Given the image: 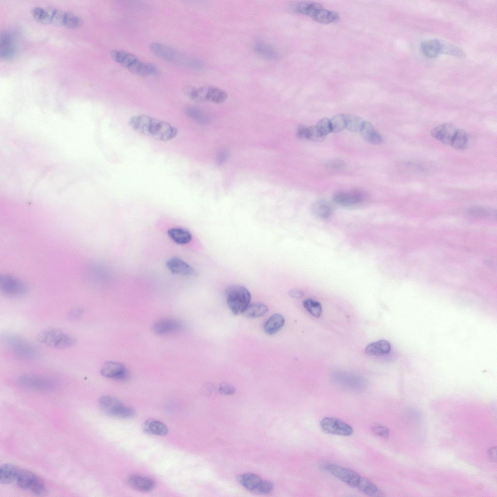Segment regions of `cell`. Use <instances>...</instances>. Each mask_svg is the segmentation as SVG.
<instances>
[{"mask_svg": "<svg viewBox=\"0 0 497 497\" xmlns=\"http://www.w3.org/2000/svg\"><path fill=\"white\" fill-rule=\"evenodd\" d=\"M254 50L257 54L265 58L272 59L278 56V53L275 49L271 45L264 42H256L254 45Z\"/></svg>", "mask_w": 497, "mask_h": 497, "instance_id": "obj_34", "label": "cell"}, {"mask_svg": "<svg viewBox=\"0 0 497 497\" xmlns=\"http://www.w3.org/2000/svg\"><path fill=\"white\" fill-rule=\"evenodd\" d=\"M4 343L18 357L26 359H34L39 356L37 347L23 337L13 333L3 336Z\"/></svg>", "mask_w": 497, "mask_h": 497, "instance_id": "obj_6", "label": "cell"}, {"mask_svg": "<svg viewBox=\"0 0 497 497\" xmlns=\"http://www.w3.org/2000/svg\"><path fill=\"white\" fill-rule=\"evenodd\" d=\"M468 213L477 217H486L494 214L492 210L480 206H475L470 208Z\"/></svg>", "mask_w": 497, "mask_h": 497, "instance_id": "obj_41", "label": "cell"}, {"mask_svg": "<svg viewBox=\"0 0 497 497\" xmlns=\"http://www.w3.org/2000/svg\"><path fill=\"white\" fill-rule=\"evenodd\" d=\"M363 138L372 144H379L382 142L381 135L375 130L371 123L364 121L360 131Z\"/></svg>", "mask_w": 497, "mask_h": 497, "instance_id": "obj_23", "label": "cell"}, {"mask_svg": "<svg viewBox=\"0 0 497 497\" xmlns=\"http://www.w3.org/2000/svg\"><path fill=\"white\" fill-rule=\"evenodd\" d=\"M143 429L147 433L154 435L164 436L168 432L166 426L156 419H149L143 424Z\"/></svg>", "mask_w": 497, "mask_h": 497, "instance_id": "obj_29", "label": "cell"}, {"mask_svg": "<svg viewBox=\"0 0 497 497\" xmlns=\"http://www.w3.org/2000/svg\"><path fill=\"white\" fill-rule=\"evenodd\" d=\"M19 471V469L13 464H3L0 468V482L6 484L13 482L17 480Z\"/></svg>", "mask_w": 497, "mask_h": 497, "instance_id": "obj_28", "label": "cell"}, {"mask_svg": "<svg viewBox=\"0 0 497 497\" xmlns=\"http://www.w3.org/2000/svg\"><path fill=\"white\" fill-rule=\"evenodd\" d=\"M308 127L303 125H299L297 130V136L300 139H307Z\"/></svg>", "mask_w": 497, "mask_h": 497, "instance_id": "obj_49", "label": "cell"}, {"mask_svg": "<svg viewBox=\"0 0 497 497\" xmlns=\"http://www.w3.org/2000/svg\"><path fill=\"white\" fill-rule=\"evenodd\" d=\"M274 488L273 483L268 480H261L259 485L255 489L258 493L267 494L271 493Z\"/></svg>", "mask_w": 497, "mask_h": 497, "instance_id": "obj_44", "label": "cell"}, {"mask_svg": "<svg viewBox=\"0 0 497 497\" xmlns=\"http://www.w3.org/2000/svg\"><path fill=\"white\" fill-rule=\"evenodd\" d=\"M289 295L294 298H299L302 297L303 293L298 290H292L289 292Z\"/></svg>", "mask_w": 497, "mask_h": 497, "instance_id": "obj_51", "label": "cell"}, {"mask_svg": "<svg viewBox=\"0 0 497 497\" xmlns=\"http://www.w3.org/2000/svg\"><path fill=\"white\" fill-rule=\"evenodd\" d=\"M17 481L20 488L30 490L35 494L43 495L46 492V486L43 480L30 470H20Z\"/></svg>", "mask_w": 497, "mask_h": 497, "instance_id": "obj_10", "label": "cell"}, {"mask_svg": "<svg viewBox=\"0 0 497 497\" xmlns=\"http://www.w3.org/2000/svg\"><path fill=\"white\" fill-rule=\"evenodd\" d=\"M110 55L116 62L136 74L148 76L154 75L158 72L155 65L142 62L129 52L114 50L111 51Z\"/></svg>", "mask_w": 497, "mask_h": 497, "instance_id": "obj_3", "label": "cell"}, {"mask_svg": "<svg viewBox=\"0 0 497 497\" xmlns=\"http://www.w3.org/2000/svg\"><path fill=\"white\" fill-rule=\"evenodd\" d=\"M468 136L463 130L457 129L452 139L450 145L456 149H464L467 143Z\"/></svg>", "mask_w": 497, "mask_h": 497, "instance_id": "obj_38", "label": "cell"}, {"mask_svg": "<svg viewBox=\"0 0 497 497\" xmlns=\"http://www.w3.org/2000/svg\"><path fill=\"white\" fill-rule=\"evenodd\" d=\"M100 371L103 377L115 380L123 381L129 377L126 367L122 364L114 361L105 363Z\"/></svg>", "mask_w": 497, "mask_h": 497, "instance_id": "obj_16", "label": "cell"}, {"mask_svg": "<svg viewBox=\"0 0 497 497\" xmlns=\"http://www.w3.org/2000/svg\"><path fill=\"white\" fill-rule=\"evenodd\" d=\"M182 328V323L179 320L173 318H162L156 321L153 325V331L159 335L172 333L180 331Z\"/></svg>", "mask_w": 497, "mask_h": 497, "instance_id": "obj_17", "label": "cell"}, {"mask_svg": "<svg viewBox=\"0 0 497 497\" xmlns=\"http://www.w3.org/2000/svg\"><path fill=\"white\" fill-rule=\"evenodd\" d=\"M391 349V346L389 342L385 340H380L367 346L364 353L371 356L383 355L389 353Z\"/></svg>", "mask_w": 497, "mask_h": 497, "instance_id": "obj_24", "label": "cell"}, {"mask_svg": "<svg viewBox=\"0 0 497 497\" xmlns=\"http://www.w3.org/2000/svg\"><path fill=\"white\" fill-rule=\"evenodd\" d=\"M16 36L13 32L6 31L0 36V56L3 59L14 57L17 51Z\"/></svg>", "mask_w": 497, "mask_h": 497, "instance_id": "obj_15", "label": "cell"}, {"mask_svg": "<svg viewBox=\"0 0 497 497\" xmlns=\"http://www.w3.org/2000/svg\"><path fill=\"white\" fill-rule=\"evenodd\" d=\"M38 22L75 28L81 26L83 19L78 15L51 7L35 6L31 11Z\"/></svg>", "mask_w": 497, "mask_h": 497, "instance_id": "obj_2", "label": "cell"}, {"mask_svg": "<svg viewBox=\"0 0 497 497\" xmlns=\"http://www.w3.org/2000/svg\"><path fill=\"white\" fill-rule=\"evenodd\" d=\"M333 200L336 204L344 206L351 207L357 205L362 201L360 194L354 193L339 192L333 197Z\"/></svg>", "mask_w": 497, "mask_h": 497, "instance_id": "obj_22", "label": "cell"}, {"mask_svg": "<svg viewBox=\"0 0 497 497\" xmlns=\"http://www.w3.org/2000/svg\"><path fill=\"white\" fill-rule=\"evenodd\" d=\"M303 306L314 317H318L321 315L322 307L319 302L312 299H307L303 301Z\"/></svg>", "mask_w": 497, "mask_h": 497, "instance_id": "obj_39", "label": "cell"}, {"mask_svg": "<svg viewBox=\"0 0 497 497\" xmlns=\"http://www.w3.org/2000/svg\"><path fill=\"white\" fill-rule=\"evenodd\" d=\"M83 311L81 308H75L68 313V316L71 320H75L79 319L83 316Z\"/></svg>", "mask_w": 497, "mask_h": 497, "instance_id": "obj_48", "label": "cell"}, {"mask_svg": "<svg viewBox=\"0 0 497 497\" xmlns=\"http://www.w3.org/2000/svg\"><path fill=\"white\" fill-rule=\"evenodd\" d=\"M312 18L318 23L329 24L336 22L339 20L340 17L337 12L323 8Z\"/></svg>", "mask_w": 497, "mask_h": 497, "instance_id": "obj_30", "label": "cell"}, {"mask_svg": "<svg viewBox=\"0 0 497 497\" xmlns=\"http://www.w3.org/2000/svg\"><path fill=\"white\" fill-rule=\"evenodd\" d=\"M423 54L428 58H434L440 54L450 55L459 58L465 56L458 47L446 41L433 39L423 41L420 45Z\"/></svg>", "mask_w": 497, "mask_h": 497, "instance_id": "obj_4", "label": "cell"}, {"mask_svg": "<svg viewBox=\"0 0 497 497\" xmlns=\"http://www.w3.org/2000/svg\"><path fill=\"white\" fill-rule=\"evenodd\" d=\"M129 124L137 133L159 141H170L178 134V129L169 122L147 115L132 116Z\"/></svg>", "mask_w": 497, "mask_h": 497, "instance_id": "obj_1", "label": "cell"}, {"mask_svg": "<svg viewBox=\"0 0 497 497\" xmlns=\"http://www.w3.org/2000/svg\"><path fill=\"white\" fill-rule=\"evenodd\" d=\"M229 156L228 150L224 149L221 150L218 154L216 157L217 164L219 166L222 165L227 161Z\"/></svg>", "mask_w": 497, "mask_h": 497, "instance_id": "obj_47", "label": "cell"}, {"mask_svg": "<svg viewBox=\"0 0 497 497\" xmlns=\"http://www.w3.org/2000/svg\"><path fill=\"white\" fill-rule=\"evenodd\" d=\"M371 429L372 432L379 436L386 438L389 436V430L382 425L375 424L371 426Z\"/></svg>", "mask_w": 497, "mask_h": 497, "instance_id": "obj_45", "label": "cell"}, {"mask_svg": "<svg viewBox=\"0 0 497 497\" xmlns=\"http://www.w3.org/2000/svg\"><path fill=\"white\" fill-rule=\"evenodd\" d=\"M322 468L325 471L352 487H357L362 477L351 469L333 464H324Z\"/></svg>", "mask_w": 497, "mask_h": 497, "instance_id": "obj_12", "label": "cell"}, {"mask_svg": "<svg viewBox=\"0 0 497 497\" xmlns=\"http://www.w3.org/2000/svg\"><path fill=\"white\" fill-rule=\"evenodd\" d=\"M238 482L247 489L255 491L261 481L260 477L253 473H245L237 477Z\"/></svg>", "mask_w": 497, "mask_h": 497, "instance_id": "obj_31", "label": "cell"}, {"mask_svg": "<svg viewBox=\"0 0 497 497\" xmlns=\"http://www.w3.org/2000/svg\"><path fill=\"white\" fill-rule=\"evenodd\" d=\"M39 341L49 347L65 348L73 346L76 339L56 328H48L43 330L38 336Z\"/></svg>", "mask_w": 497, "mask_h": 497, "instance_id": "obj_8", "label": "cell"}, {"mask_svg": "<svg viewBox=\"0 0 497 497\" xmlns=\"http://www.w3.org/2000/svg\"><path fill=\"white\" fill-rule=\"evenodd\" d=\"M167 268L173 274L183 276L196 274L195 269L178 257H172L166 263Z\"/></svg>", "mask_w": 497, "mask_h": 497, "instance_id": "obj_19", "label": "cell"}, {"mask_svg": "<svg viewBox=\"0 0 497 497\" xmlns=\"http://www.w3.org/2000/svg\"><path fill=\"white\" fill-rule=\"evenodd\" d=\"M321 429L329 434L348 436L353 432L351 426L335 417H326L320 422Z\"/></svg>", "mask_w": 497, "mask_h": 497, "instance_id": "obj_14", "label": "cell"}, {"mask_svg": "<svg viewBox=\"0 0 497 497\" xmlns=\"http://www.w3.org/2000/svg\"><path fill=\"white\" fill-rule=\"evenodd\" d=\"M226 298L232 312L239 315L243 314L250 304L251 297L249 291L244 286L232 285L226 289Z\"/></svg>", "mask_w": 497, "mask_h": 497, "instance_id": "obj_5", "label": "cell"}, {"mask_svg": "<svg viewBox=\"0 0 497 497\" xmlns=\"http://www.w3.org/2000/svg\"><path fill=\"white\" fill-rule=\"evenodd\" d=\"M312 211L316 216L326 218L331 214V208L330 204L326 201L319 200L315 202L312 207Z\"/></svg>", "mask_w": 497, "mask_h": 497, "instance_id": "obj_36", "label": "cell"}, {"mask_svg": "<svg viewBox=\"0 0 497 497\" xmlns=\"http://www.w3.org/2000/svg\"><path fill=\"white\" fill-rule=\"evenodd\" d=\"M326 136L322 134L316 125L308 127L307 139L314 142H321L325 140Z\"/></svg>", "mask_w": 497, "mask_h": 497, "instance_id": "obj_42", "label": "cell"}, {"mask_svg": "<svg viewBox=\"0 0 497 497\" xmlns=\"http://www.w3.org/2000/svg\"><path fill=\"white\" fill-rule=\"evenodd\" d=\"M168 237L175 243L179 245H185L192 239L191 232L182 228H172L167 231Z\"/></svg>", "mask_w": 497, "mask_h": 497, "instance_id": "obj_25", "label": "cell"}, {"mask_svg": "<svg viewBox=\"0 0 497 497\" xmlns=\"http://www.w3.org/2000/svg\"><path fill=\"white\" fill-rule=\"evenodd\" d=\"M183 90L188 98L197 101H210L220 103L225 101L228 96L225 91L213 86H207L199 88L185 86Z\"/></svg>", "mask_w": 497, "mask_h": 497, "instance_id": "obj_7", "label": "cell"}, {"mask_svg": "<svg viewBox=\"0 0 497 497\" xmlns=\"http://www.w3.org/2000/svg\"><path fill=\"white\" fill-rule=\"evenodd\" d=\"M186 116L198 123L206 124L209 123L210 118L201 110L195 107H188L185 110Z\"/></svg>", "mask_w": 497, "mask_h": 497, "instance_id": "obj_35", "label": "cell"}, {"mask_svg": "<svg viewBox=\"0 0 497 497\" xmlns=\"http://www.w3.org/2000/svg\"><path fill=\"white\" fill-rule=\"evenodd\" d=\"M99 403L102 411L111 416L127 418L134 415V411L132 408L123 405L118 399L111 396L101 397Z\"/></svg>", "mask_w": 497, "mask_h": 497, "instance_id": "obj_9", "label": "cell"}, {"mask_svg": "<svg viewBox=\"0 0 497 497\" xmlns=\"http://www.w3.org/2000/svg\"><path fill=\"white\" fill-rule=\"evenodd\" d=\"M218 391L222 394L232 395L235 392V388L231 384L223 382L219 385Z\"/></svg>", "mask_w": 497, "mask_h": 497, "instance_id": "obj_46", "label": "cell"}, {"mask_svg": "<svg viewBox=\"0 0 497 497\" xmlns=\"http://www.w3.org/2000/svg\"><path fill=\"white\" fill-rule=\"evenodd\" d=\"M151 51L157 56L169 61L180 60L179 54L172 48L158 42H154L150 46Z\"/></svg>", "mask_w": 497, "mask_h": 497, "instance_id": "obj_21", "label": "cell"}, {"mask_svg": "<svg viewBox=\"0 0 497 497\" xmlns=\"http://www.w3.org/2000/svg\"><path fill=\"white\" fill-rule=\"evenodd\" d=\"M268 311V307L265 304L254 303L250 304L243 314L247 317L254 318L264 316Z\"/></svg>", "mask_w": 497, "mask_h": 497, "instance_id": "obj_33", "label": "cell"}, {"mask_svg": "<svg viewBox=\"0 0 497 497\" xmlns=\"http://www.w3.org/2000/svg\"><path fill=\"white\" fill-rule=\"evenodd\" d=\"M322 8L320 4L312 1L300 2L293 7L295 12L312 17Z\"/></svg>", "mask_w": 497, "mask_h": 497, "instance_id": "obj_27", "label": "cell"}, {"mask_svg": "<svg viewBox=\"0 0 497 497\" xmlns=\"http://www.w3.org/2000/svg\"><path fill=\"white\" fill-rule=\"evenodd\" d=\"M332 132L338 133L346 128L345 114H338L330 119Z\"/></svg>", "mask_w": 497, "mask_h": 497, "instance_id": "obj_40", "label": "cell"}, {"mask_svg": "<svg viewBox=\"0 0 497 497\" xmlns=\"http://www.w3.org/2000/svg\"><path fill=\"white\" fill-rule=\"evenodd\" d=\"M129 485L133 489L143 492L152 490L155 486L154 481L148 477L139 475L131 476L128 480Z\"/></svg>", "mask_w": 497, "mask_h": 497, "instance_id": "obj_20", "label": "cell"}, {"mask_svg": "<svg viewBox=\"0 0 497 497\" xmlns=\"http://www.w3.org/2000/svg\"><path fill=\"white\" fill-rule=\"evenodd\" d=\"M284 323V318L282 315L274 314L265 323L264 330L268 335L275 334L282 328Z\"/></svg>", "mask_w": 497, "mask_h": 497, "instance_id": "obj_26", "label": "cell"}, {"mask_svg": "<svg viewBox=\"0 0 497 497\" xmlns=\"http://www.w3.org/2000/svg\"><path fill=\"white\" fill-rule=\"evenodd\" d=\"M457 130L452 124L445 123L434 128L431 130V134L442 143L450 145Z\"/></svg>", "mask_w": 497, "mask_h": 497, "instance_id": "obj_18", "label": "cell"}, {"mask_svg": "<svg viewBox=\"0 0 497 497\" xmlns=\"http://www.w3.org/2000/svg\"><path fill=\"white\" fill-rule=\"evenodd\" d=\"M329 166L333 169H338L344 166V163L340 161H335L331 162Z\"/></svg>", "mask_w": 497, "mask_h": 497, "instance_id": "obj_50", "label": "cell"}, {"mask_svg": "<svg viewBox=\"0 0 497 497\" xmlns=\"http://www.w3.org/2000/svg\"><path fill=\"white\" fill-rule=\"evenodd\" d=\"M19 383L24 387L38 390H47L56 385L55 381L50 377L33 374H24L18 379Z\"/></svg>", "mask_w": 497, "mask_h": 497, "instance_id": "obj_13", "label": "cell"}, {"mask_svg": "<svg viewBox=\"0 0 497 497\" xmlns=\"http://www.w3.org/2000/svg\"><path fill=\"white\" fill-rule=\"evenodd\" d=\"M357 488L362 493L370 496H381V492L379 487L368 479L362 477Z\"/></svg>", "mask_w": 497, "mask_h": 497, "instance_id": "obj_32", "label": "cell"}, {"mask_svg": "<svg viewBox=\"0 0 497 497\" xmlns=\"http://www.w3.org/2000/svg\"><path fill=\"white\" fill-rule=\"evenodd\" d=\"M496 447H492L488 451V455L490 459L493 461H496L497 454H496Z\"/></svg>", "mask_w": 497, "mask_h": 497, "instance_id": "obj_52", "label": "cell"}, {"mask_svg": "<svg viewBox=\"0 0 497 497\" xmlns=\"http://www.w3.org/2000/svg\"><path fill=\"white\" fill-rule=\"evenodd\" d=\"M345 116L346 128L353 132H360L364 121L355 115L345 114Z\"/></svg>", "mask_w": 497, "mask_h": 497, "instance_id": "obj_37", "label": "cell"}, {"mask_svg": "<svg viewBox=\"0 0 497 497\" xmlns=\"http://www.w3.org/2000/svg\"><path fill=\"white\" fill-rule=\"evenodd\" d=\"M318 130L325 136L332 132L330 119L324 117L320 119L316 125Z\"/></svg>", "mask_w": 497, "mask_h": 497, "instance_id": "obj_43", "label": "cell"}, {"mask_svg": "<svg viewBox=\"0 0 497 497\" xmlns=\"http://www.w3.org/2000/svg\"><path fill=\"white\" fill-rule=\"evenodd\" d=\"M0 287L4 295L10 297H22L28 291L25 283L14 276L7 274L1 276Z\"/></svg>", "mask_w": 497, "mask_h": 497, "instance_id": "obj_11", "label": "cell"}]
</instances>
